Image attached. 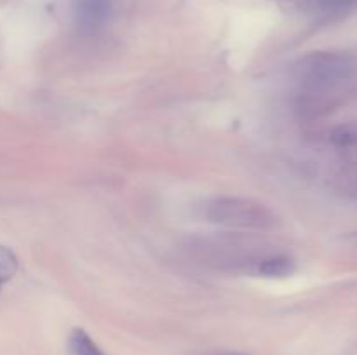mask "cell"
Wrapping results in <instances>:
<instances>
[{
    "instance_id": "2",
    "label": "cell",
    "mask_w": 357,
    "mask_h": 355,
    "mask_svg": "<svg viewBox=\"0 0 357 355\" xmlns=\"http://www.w3.org/2000/svg\"><path fill=\"white\" fill-rule=\"evenodd\" d=\"M206 218L215 225L253 232H268L278 226V216L271 207L244 197L213 198L206 205Z\"/></svg>"
},
{
    "instance_id": "7",
    "label": "cell",
    "mask_w": 357,
    "mask_h": 355,
    "mask_svg": "<svg viewBox=\"0 0 357 355\" xmlns=\"http://www.w3.org/2000/svg\"><path fill=\"white\" fill-rule=\"evenodd\" d=\"M331 139L340 148H349V146L357 145V129L352 125H342V127L335 129Z\"/></svg>"
},
{
    "instance_id": "4",
    "label": "cell",
    "mask_w": 357,
    "mask_h": 355,
    "mask_svg": "<svg viewBox=\"0 0 357 355\" xmlns=\"http://www.w3.org/2000/svg\"><path fill=\"white\" fill-rule=\"evenodd\" d=\"M255 271L268 278L288 277L295 271V261L286 254H267L257 261Z\"/></svg>"
},
{
    "instance_id": "8",
    "label": "cell",
    "mask_w": 357,
    "mask_h": 355,
    "mask_svg": "<svg viewBox=\"0 0 357 355\" xmlns=\"http://www.w3.org/2000/svg\"><path fill=\"white\" fill-rule=\"evenodd\" d=\"M223 355H241V354H223Z\"/></svg>"
},
{
    "instance_id": "1",
    "label": "cell",
    "mask_w": 357,
    "mask_h": 355,
    "mask_svg": "<svg viewBox=\"0 0 357 355\" xmlns=\"http://www.w3.org/2000/svg\"><path fill=\"white\" fill-rule=\"evenodd\" d=\"M356 75V66L347 56L337 52H314L296 68L300 106L305 110L328 108L345 93Z\"/></svg>"
},
{
    "instance_id": "5",
    "label": "cell",
    "mask_w": 357,
    "mask_h": 355,
    "mask_svg": "<svg viewBox=\"0 0 357 355\" xmlns=\"http://www.w3.org/2000/svg\"><path fill=\"white\" fill-rule=\"evenodd\" d=\"M70 355H105L103 350L93 341V338L80 327L70 333L68 336Z\"/></svg>"
},
{
    "instance_id": "6",
    "label": "cell",
    "mask_w": 357,
    "mask_h": 355,
    "mask_svg": "<svg viewBox=\"0 0 357 355\" xmlns=\"http://www.w3.org/2000/svg\"><path fill=\"white\" fill-rule=\"evenodd\" d=\"M17 271V256L6 246H0V287L10 281Z\"/></svg>"
},
{
    "instance_id": "3",
    "label": "cell",
    "mask_w": 357,
    "mask_h": 355,
    "mask_svg": "<svg viewBox=\"0 0 357 355\" xmlns=\"http://www.w3.org/2000/svg\"><path fill=\"white\" fill-rule=\"evenodd\" d=\"M110 0H73V17L80 30L96 31L110 16Z\"/></svg>"
}]
</instances>
